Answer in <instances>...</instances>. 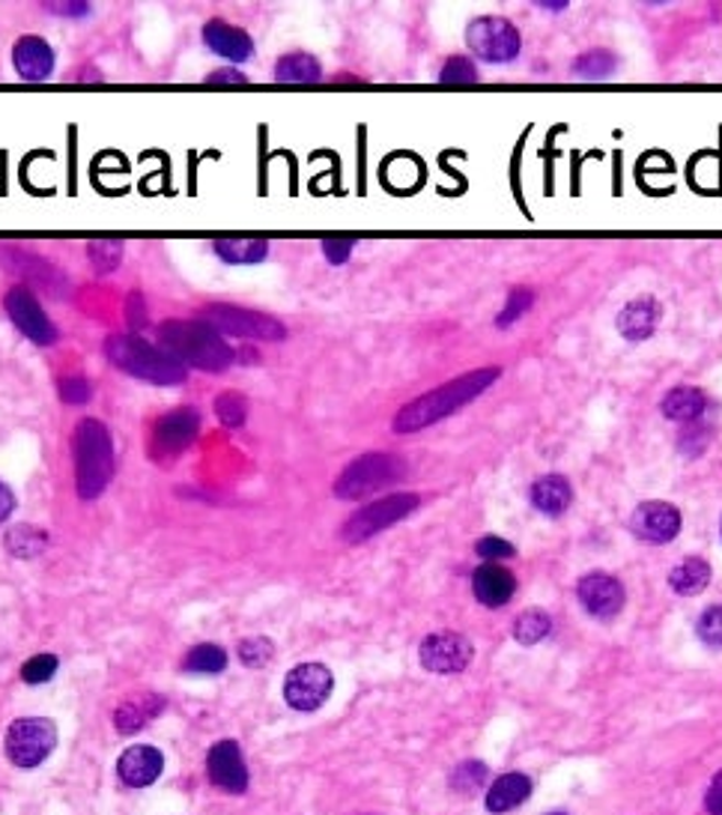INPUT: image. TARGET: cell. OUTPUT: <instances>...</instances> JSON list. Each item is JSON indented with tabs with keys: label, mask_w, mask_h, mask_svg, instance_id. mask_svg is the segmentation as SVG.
Instances as JSON below:
<instances>
[{
	"label": "cell",
	"mask_w": 722,
	"mask_h": 815,
	"mask_svg": "<svg viewBox=\"0 0 722 815\" xmlns=\"http://www.w3.org/2000/svg\"><path fill=\"white\" fill-rule=\"evenodd\" d=\"M499 377H502L499 368H478V371L463 373V377L445 382V385H436L434 392L415 398L394 415L392 431L394 434H418L424 427L442 422L448 415H455L457 410H463L466 403L481 398Z\"/></svg>",
	"instance_id": "cell-1"
},
{
	"label": "cell",
	"mask_w": 722,
	"mask_h": 815,
	"mask_svg": "<svg viewBox=\"0 0 722 815\" xmlns=\"http://www.w3.org/2000/svg\"><path fill=\"white\" fill-rule=\"evenodd\" d=\"M158 347H165L186 371L221 373L237 361L228 338L207 320H165L158 326Z\"/></svg>",
	"instance_id": "cell-2"
},
{
	"label": "cell",
	"mask_w": 722,
	"mask_h": 815,
	"mask_svg": "<svg viewBox=\"0 0 722 815\" xmlns=\"http://www.w3.org/2000/svg\"><path fill=\"white\" fill-rule=\"evenodd\" d=\"M73 464H75V490L84 502L99 499L108 490L117 469L114 439L108 424L99 419H81L73 431Z\"/></svg>",
	"instance_id": "cell-3"
},
{
	"label": "cell",
	"mask_w": 722,
	"mask_h": 815,
	"mask_svg": "<svg viewBox=\"0 0 722 815\" xmlns=\"http://www.w3.org/2000/svg\"><path fill=\"white\" fill-rule=\"evenodd\" d=\"M105 359L111 361L117 371L129 373L134 380L153 382V385H183L188 380L186 368L165 347L146 341L134 332L105 338Z\"/></svg>",
	"instance_id": "cell-4"
},
{
	"label": "cell",
	"mask_w": 722,
	"mask_h": 815,
	"mask_svg": "<svg viewBox=\"0 0 722 815\" xmlns=\"http://www.w3.org/2000/svg\"><path fill=\"white\" fill-rule=\"evenodd\" d=\"M406 475V464L403 457L389 455V452H371V455L355 457L335 481V496L338 499H364V496H373L392 487L394 481H401Z\"/></svg>",
	"instance_id": "cell-5"
},
{
	"label": "cell",
	"mask_w": 722,
	"mask_h": 815,
	"mask_svg": "<svg viewBox=\"0 0 722 815\" xmlns=\"http://www.w3.org/2000/svg\"><path fill=\"white\" fill-rule=\"evenodd\" d=\"M212 329H218L225 338H239V341H284L287 338V326L275 320L272 314L263 311L242 308V305H209L204 317Z\"/></svg>",
	"instance_id": "cell-6"
},
{
	"label": "cell",
	"mask_w": 722,
	"mask_h": 815,
	"mask_svg": "<svg viewBox=\"0 0 722 815\" xmlns=\"http://www.w3.org/2000/svg\"><path fill=\"white\" fill-rule=\"evenodd\" d=\"M466 48L475 54L478 61L502 66L519 57L523 36L516 31L514 21L502 19V15H478L466 28Z\"/></svg>",
	"instance_id": "cell-7"
},
{
	"label": "cell",
	"mask_w": 722,
	"mask_h": 815,
	"mask_svg": "<svg viewBox=\"0 0 722 815\" xmlns=\"http://www.w3.org/2000/svg\"><path fill=\"white\" fill-rule=\"evenodd\" d=\"M422 506V499L415 493H394L385 496V499H376L371 506H361L355 514L343 523V541L350 544H361L368 537L380 535L385 529H392L394 523H401L406 517L413 514L415 508Z\"/></svg>",
	"instance_id": "cell-8"
},
{
	"label": "cell",
	"mask_w": 722,
	"mask_h": 815,
	"mask_svg": "<svg viewBox=\"0 0 722 815\" xmlns=\"http://www.w3.org/2000/svg\"><path fill=\"white\" fill-rule=\"evenodd\" d=\"M57 743V726L45 717H21L7 732V756L15 768L31 771L52 756Z\"/></svg>",
	"instance_id": "cell-9"
},
{
	"label": "cell",
	"mask_w": 722,
	"mask_h": 815,
	"mask_svg": "<svg viewBox=\"0 0 722 815\" xmlns=\"http://www.w3.org/2000/svg\"><path fill=\"white\" fill-rule=\"evenodd\" d=\"M3 311L15 329L28 338L36 347H52L61 338V329L54 326V320L45 314V308L40 305V300L33 296L31 287L24 284H15V287L7 290L3 296Z\"/></svg>",
	"instance_id": "cell-10"
},
{
	"label": "cell",
	"mask_w": 722,
	"mask_h": 815,
	"mask_svg": "<svg viewBox=\"0 0 722 815\" xmlns=\"http://www.w3.org/2000/svg\"><path fill=\"white\" fill-rule=\"evenodd\" d=\"M335 678L322 663H299L284 678V699L296 711H317L331 696Z\"/></svg>",
	"instance_id": "cell-11"
},
{
	"label": "cell",
	"mask_w": 722,
	"mask_h": 815,
	"mask_svg": "<svg viewBox=\"0 0 722 815\" xmlns=\"http://www.w3.org/2000/svg\"><path fill=\"white\" fill-rule=\"evenodd\" d=\"M418 658H422L424 670L434 672V675H457V672H463L472 663L475 649H472V642L466 640L463 633L439 630V633H430L422 642Z\"/></svg>",
	"instance_id": "cell-12"
},
{
	"label": "cell",
	"mask_w": 722,
	"mask_h": 815,
	"mask_svg": "<svg viewBox=\"0 0 722 815\" xmlns=\"http://www.w3.org/2000/svg\"><path fill=\"white\" fill-rule=\"evenodd\" d=\"M683 517L671 502L654 499V502H642L636 511L630 514V532L645 541V544H669L681 535Z\"/></svg>",
	"instance_id": "cell-13"
},
{
	"label": "cell",
	"mask_w": 722,
	"mask_h": 815,
	"mask_svg": "<svg viewBox=\"0 0 722 815\" xmlns=\"http://www.w3.org/2000/svg\"><path fill=\"white\" fill-rule=\"evenodd\" d=\"M577 598L589 616L600 621H612L624 609L627 591H624L619 577H612L606 570H591L577 583Z\"/></svg>",
	"instance_id": "cell-14"
},
{
	"label": "cell",
	"mask_w": 722,
	"mask_h": 815,
	"mask_svg": "<svg viewBox=\"0 0 722 815\" xmlns=\"http://www.w3.org/2000/svg\"><path fill=\"white\" fill-rule=\"evenodd\" d=\"M200 424L204 422H200V413L195 406H176L155 422L153 448L165 457L183 455L200 436Z\"/></svg>",
	"instance_id": "cell-15"
},
{
	"label": "cell",
	"mask_w": 722,
	"mask_h": 815,
	"mask_svg": "<svg viewBox=\"0 0 722 815\" xmlns=\"http://www.w3.org/2000/svg\"><path fill=\"white\" fill-rule=\"evenodd\" d=\"M12 66H15L21 82L42 84L54 75L57 54L48 45V40H42L36 33H28V36H19L15 45H12Z\"/></svg>",
	"instance_id": "cell-16"
},
{
	"label": "cell",
	"mask_w": 722,
	"mask_h": 815,
	"mask_svg": "<svg viewBox=\"0 0 722 815\" xmlns=\"http://www.w3.org/2000/svg\"><path fill=\"white\" fill-rule=\"evenodd\" d=\"M204 45H207L209 52L218 54V57H225L233 63H245L251 61V54H254V40H251V33L242 31L239 24H230L225 19H209L204 24Z\"/></svg>",
	"instance_id": "cell-17"
},
{
	"label": "cell",
	"mask_w": 722,
	"mask_h": 815,
	"mask_svg": "<svg viewBox=\"0 0 722 815\" xmlns=\"http://www.w3.org/2000/svg\"><path fill=\"white\" fill-rule=\"evenodd\" d=\"M207 774L218 789H225L230 795H242V792H245L248 771L237 741H218L216 747L209 750Z\"/></svg>",
	"instance_id": "cell-18"
},
{
	"label": "cell",
	"mask_w": 722,
	"mask_h": 815,
	"mask_svg": "<svg viewBox=\"0 0 722 815\" xmlns=\"http://www.w3.org/2000/svg\"><path fill=\"white\" fill-rule=\"evenodd\" d=\"M663 320V305L654 296H636V300H630L624 308L619 311V326L621 338L624 341H648L654 332L660 329Z\"/></svg>",
	"instance_id": "cell-19"
},
{
	"label": "cell",
	"mask_w": 722,
	"mask_h": 815,
	"mask_svg": "<svg viewBox=\"0 0 722 815\" xmlns=\"http://www.w3.org/2000/svg\"><path fill=\"white\" fill-rule=\"evenodd\" d=\"M516 591V577L505 565L499 562H484L478 565L475 574H472V595H475L478 604H484L490 609L505 607L507 600L514 598Z\"/></svg>",
	"instance_id": "cell-20"
},
{
	"label": "cell",
	"mask_w": 722,
	"mask_h": 815,
	"mask_svg": "<svg viewBox=\"0 0 722 815\" xmlns=\"http://www.w3.org/2000/svg\"><path fill=\"white\" fill-rule=\"evenodd\" d=\"M708 394L699 389V385H675L669 392L663 394L660 401V413L666 422H675L687 427V424H699L704 422V415H708Z\"/></svg>",
	"instance_id": "cell-21"
},
{
	"label": "cell",
	"mask_w": 722,
	"mask_h": 815,
	"mask_svg": "<svg viewBox=\"0 0 722 815\" xmlns=\"http://www.w3.org/2000/svg\"><path fill=\"white\" fill-rule=\"evenodd\" d=\"M162 768H165V759L155 747H129L120 762H117V774L123 780L129 789H144V785H153L158 776H162Z\"/></svg>",
	"instance_id": "cell-22"
},
{
	"label": "cell",
	"mask_w": 722,
	"mask_h": 815,
	"mask_svg": "<svg viewBox=\"0 0 722 815\" xmlns=\"http://www.w3.org/2000/svg\"><path fill=\"white\" fill-rule=\"evenodd\" d=\"M528 502L540 514H565L573 506V487L565 475H540L535 485L528 487Z\"/></svg>",
	"instance_id": "cell-23"
},
{
	"label": "cell",
	"mask_w": 722,
	"mask_h": 815,
	"mask_svg": "<svg viewBox=\"0 0 722 815\" xmlns=\"http://www.w3.org/2000/svg\"><path fill=\"white\" fill-rule=\"evenodd\" d=\"M212 251L228 267H258L269 258V242L260 237H218L212 239Z\"/></svg>",
	"instance_id": "cell-24"
},
{
	"label": "cell",
	"mask_w": 722,
	"mask_h": 815,
	"mask_svg": "<svg viewBox=\"0 0 722 815\" xmlns=\"http://www.w3.org/2000/svg\"><path fill=\"white\" fill-rule=\"evenodd\" d=\"M532 792V780L526 774H502L486 789V809L490 813H511L523 804Z\"/></svg>",
	"instance_id": "cell-25"
},
{
	"label": "cell",
	"mask_w": 722,
	"mask_h": 815,
	"mask_svg": "<svg viewBox=\"0 0 722 815\" xmlns=\"http://www.w3.org/2000/svg\"><path fill=\"white\" fill-rule=\"evenodd\" d=\"M275 82L278 84H320L322 63L308 52H289L275 61Z\"/></svg>",
	"instance_id": "cell-26"
},
{
	"label": "cell",
	"mask_w": 722,
	"mask_h": 815,
	"mask_svg": "<svg viewBox=\"0 0 722 815\" xmlns=\"http://www.w3.org/2000/svg\"><path fill=\"white\" fill-rule=\"evenodd\" d=\"M713 570L711 565L699 556H690L678 562L669 574V586L671 591H678L683 598H692V595H702L704 588L711 586Z\"/></svg>",
	"instance_id": "cell-27"
},
{
	"label": "cell",
	"mask_w": 722,
	"mask_h": 815,
	"mask_svg": "<svg viewBox=\"0 0 722 815\" xmlns=\"http://www.w3.org/2000/svg\"><path fill=\"white\" fill-rule=\"evenodd\" d=\"M165 708V702L158 699L155 693H144V696H132V699H125L114 714L117 729L123 735H132L138 729H144L146 722L153 720L155 714Z\"/></svg>",
	"instance_id": "cell-28"
},
{
	"label": "cell",
	"mask_w": 722,
	"mask_h": 815,
	"mask_svg": "<svg viewBox=\"0 0 722 815\" xmlns=\"http://www.w3.org/2000/svg\"><path fill=\"white\" fill-rule=\"evenodd\" d=\"M570 73L582 78V82H606V78L619 73V57L609 48H591V52H582L577 61L570 63Z\"/></svg>",
	"instance_id": "cell-29"
},
{
	"label": "cell",
	"mask_w": 722,
	"mask_h": 815,
	"mask_svg": "<svg viewBox=\"0 0 722 815\" xmlns=\"http://www.w3.org/2000/svg\"><path fill=\"white\" fill-rule=\"evenodd\" d=\"M183 670L192 672V675H218V672L228 670V651L221 645H212V642H200L186 654Z\"/></svg>",
	"instance_id": "cell-30"
},
{
	"label": "cell",
	"mask_w": 722,
	"mask_h": 815,
	"mask_svg": "<svg viewBox=\"0 0 722 815\" xmlns=\"http://www.w3.org/2000/svg\"><path fill=\"white\" fill-rule=\"evenodd\" d=\"M549 630H553L549 612H544V609H526L514 621V640L519 645H537V642L547 640Z\"/></svg>",
	"instance_id": "cell-31"
},
{
	"label": "cell",
	"mask_w": 722,
	"mask_h": 815,
	"mask_svg": "<svg viewBox=\"0 0 722 815\" xmlns=\"http://www.w3.org/2000/svg\"><path fill=\"white\" fill-rule=\"evenodd\" d=\"M478 82H481V75H478L475 61L466 57V54L448 57V61L442 63V69H439V84H445V87H463V84Z\"/></svg>",
	"instance_id": "cell-32"
},
{
	"label": "cell",
	"mask_w": 722,
	"mask_h": 815,
	"mask_svg": "<svg viewBox=\"0 0 722 815\" xmlns=\"http://www.w3.org/2000/svg\"><path fill=\"white\" fill-rule=\"evenodd\" d=\"M42 547H45V532H40L36 526H15L7 532V550L12 556L31 558L42 553Z\"/></svg>",
	"instance_id": "cell-33"
},
{
	"label": "cell",
	"mask_w": 722,
	"mask_h": 815,
	"mask_svg": "<svg viewBox=\"0 0 722 815\" xmlns=\"http://www.w3.org/2000/svg\"><path fill=\"white\" fill-rule=\"evenodd\" d=\"M87 258H90V263H94V269L99 275L117 272V269H120V260H123V242L96 239V242L87 246Z\"/></svg>",
	"instance_id": "cell-34"
},
{
	"label": "cell",
	"mask_w": 722,
	"mask_h": 815,
	"mask_svg": "<svg viewBox=\"0 0 722 815\" xmlns=\"http://www.w3.org/2000/svg\"><path fill=\"white\" fill-rule=\"evenodd\" d=\"M537 300V293L532 287H514L511 293H507V300H505V308L499 311V317H495V326L499 329H507V326H514L523 314H526L532 305H535Z\"/></svg>",
	"instance_id": "cell-35"
},
{
	"label": "cell",
	"mask_w": 722,
	"mask_h": 815,
	"mask_svg": "<svg viewBox=\"0 0 722 815\" xmlns=\"http://www.w3.org/2000/svg\"><path fill=\"white\" fill-rule=\"evenodd\" d=\"M713 439V427L711 424H687L683 427L681 434H678V452H681L683 457H690V460H696V457H702L704 452H708V445H711Z\"/></svg>",
	"instance_id": "cell-36"
},
{
	"label": "cell",
	"mask_w": 722,
	"mask_h": 815,
	"mask_svg": "<svg viewBox=\"0 0 722 815\" xmlns=\"http://www.w3.org/2000/svg\"><path fill=\"white\" fill-rule=\"evenodd\" d=\"M216 419L228 431H237L242 427L248 419V401L239 392H225L216 398Z\"/></svg>",
	"instance_id": "cell-37"
},
{
	"label": "cell",
	"mask_w": 722,
	"mask_h": 815,
	"mask_svg": "<svg viewBox=\"0 0 722 815\" xmlns=\"http://www.w3.org/2000/svg\"><path fill=\"white\" fill-rule=\"evenodd\" d=\"M239 661L245 663L248 670H260V666H266L272 661V654H275V645L266 640V637H251V640L239 642Z\"/></svg>",
	"instance_id": "cell-38"
},
{
	"label": "cell",
	"mask_w": 722,
	"mask_h": 815,
	"mask_svg": "<svg viewBox=\"0 0 722 815\" xmlns=\"http://www.w3.org/2000/svg\"><path fill=\"white\" fill-rule=\"evenodd\" d=\"M451 785H455L457 792H463V795H475L486 785V764L481 762H466L460 764L451 776Z\"/></svg>",
	"instance_id": "cell-39"
},
{
	"label": "cell",
	"mask_w": 722,
	"mask_h": 815,
	"mask_svg": "<svg viewBox=\"0 0 722 815\" xmlns=\"http://www.w3.org/2000/svg\"><path fill=\"white\" fill-rule=\"evenodd\" d=\"M696 633L708 649H722V604L704 609L696 621Z\"/></svg>",
	"instance_id": "cell-40"
},
{
	"label": "cell",
	"mask_w": 722,
	"mask_h": 815,
	"mask_svg": "<svg viewBox=\"0 0 722 815\" xmlns=\"http://www.w3.org/2000/svg\"><path fill=\"white\" fill-rule=\"evenodd\" d=\"M57 392H61L63 403H69V406H84V403L94 398V382L87 380V377L73 373V377H63V380L57 382Z\"/></svg>",
	"instance_id": "cell-41"
},
{
	"label": "cell",
	"mask_w": 722,
	"mask_h": 815,
	"mask_svg": "<svg viewBox=\"0 0 722 815\" xmlns=\"http://www.w3.org/2000/svg\"><path fill=\"white\" fill-rule=\"evenodd\" d=\"M57 666H61V661L54 654H36V658H31V661L21 666V678L28 684H45L52 682Z\"/></svg>",
	"instance_id": "cell-42"
},
{
	"label": "cell",
	"mask_w": 722,
	"mask_h": 815,
	"mask_svg": "<svg viewBox=\"0 0 722 815\" xmlns=\"http://www.w3.org/2000/svg\"><path fill=\"white\" fill-rule=\"evenodd\" d=\"M475 553L484 558V562H502V558H514L516 556L514 544H507L505 537H499V535L481 537V541L475 544Z\"/></svg>",
	"instance_id": "cell-43"
},
{
	"label": "cell",
	"mask_w": 722,
	"mask_h": 815,
	"mask_svg": "<svg viewBox=\"0 0 722 815\" xmlns=\"http://www.w3.org/2000/svg\"><path fill=\"white\" fill-rule=\"evenodd\" d=\"M352 248H355L352 237H326L322 239V258L329 260L331 267H343L352 258Z\"/></svg>",
	"instance_id": "cell-44"
},
{
	"label": "cell",
	"mask_w": 722,
	"mask_h": 815,
	"mask_svg": "<svg viewBox=\"0 0 722 815\" xmlns=\"http://www.w3.org/2000/svg\"><path fill=\"white\" fill-rule=\"evenodd\" d=\"M207 87H248V75H242L239 69L228 66V69H216V73L207 75Z\"/></svg>",
	"instance_id": "cell-45"
},
{
	"label": "cell",
	"mask_w": 722,
	"mask_h": 815,
	"mask_svg": "<svg viewBox=\"0 0 722 815\" xmlns=\"http://www.w3.org/2000/svg\"><path fill=\"white\" fill-rule=\"evenodd\" d=\"M54 15H63V19H81V15H90V3H81V0H75V3H48L45 7Z\"/></svg>",
	"instance_id": "cell-46"
},
{
	"label": "cell",
	"mask_w": 722,
	"mask_h": 815,
	"mask_svg": "<svg viewBox=\"0 0 722 815\" xmlns=\"http://www.w3.org/2000/svg\"><path fill=\"white\" fill-rule=\"evenodd\" d=\"M12 511H15V493H12L7 481H0V526L10 520Z\"/></svg>",
	"instance_id": "cell-47"
},
{
	"label": "cell",
	"mask_w": 722,
	"mask_h": 815,
	"mask_svg": "<svg viewBox=\"0 0 722 815\" xmlns=\"http://www.w3.org/2000/svg\"><path fill=\"white\" fill-rule=\"evenodd\" d=\"M708 809L711 815H722V771L713 776L711 789H708Z\"/></svg>",
	"instance_id": "cell-48"
},
{
	"label": "cell",
	"mask_w": 722,
	"mask_h": 815,
	"mask_svg": "<svg viewBox=\"0 0 722 815\" xmlns=\"http://www.w3.org/2000/svg\"><path fill=\"white\" fill-rule=\"evenodd\" d=\"M335 87H364V82H355V78H338Z\"/></svg>",
	"instance_id": "cell-49"
},
{
	"label": "cell",
	"mask_w": 722,
	"mask_h": 815,
	"mask_svg": "<svg viewBox=\"0 0 722 815\" xmlns=\"http://www.w3.org/2000/svg\"><path fill=\"white\" fill-rule=\"evenodd\" d=\"M549 815H565V813H549Z\"/></svg>",
	"instance_id": "cell-50"
},
{
	"label": "cell",
	"mask_w": 722,
	"mask_h": 815,
	"mask_svg": "<svg viewBox=\"0 0 722 815\" xmlns=\"http://www.w3.org/2000/svg\"><path fill=\"white\" fill-rule=\"evenodd\" d=\"M720 535H722V520H720Z\"/></svg>",
	"instance_id": "cell-51"
}]
</instances>
